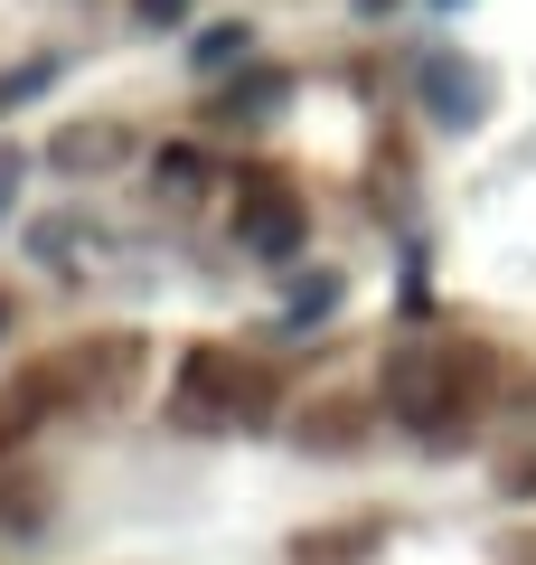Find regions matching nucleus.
<instances>
[{"mask_svg": "<svg viewBox=\"0 0 536 565\" xmlns=\"http://www.w3.org/2000/svg\"><path fill=\"white\" fill-rule=\"evenodd\" d=\"M386 405H396V424H452V405H461V359L452 349H433V340H415V349H396L386 359Z\"/></svg>", "mask_w": 536, "mask_h": 565, "instance_id": "1", "label": "nucleus"}, {"mask_svg": "<svg viewBox=\"0 0 536 565\" xmlns=\"http://www.w3.org/2000/svg\"><path fill=\"white\" fill-rule=\"evenodd\" d=\"M245 255L292 264V255H301V199H282V189H255V199H245Z\"/></svg>", "mask_w": 536, "mask_h": 565, "instance_id": "2", "label": "nucleus"}, {"mask_svg": "<svg viewBox=\"0 0 536 565\" xmlns=\"http://www.w3.org/2000/svg\"><path fill=\"white\" fill-rule=\"evenodd\" d=\"M424 95H433V114H442V122H471V114H480V85L461 76L452 57H433V66H424Z\"/></svg>", "mask_w": 536, "mask_h": 565, "instance_id": "3", "label": "nucleus"}, {"mask_svg": "<svg viewBox=\"0 0 536 565\" xmlns=\"http://www.w3.org/2000/svg\"><path fill=\"white\" fill-rule=\"evenodd\" d=\"M245 47H255V39H245V29L226 20V29H207V39L189 47V66H199V76H226V66H245Z\"/></svg>", "mask_w": 536, "mask_h": 565, "instance_id": "4", "label": "nucleus"}, {"mask_svg": "<svg viewBox=\"0 0 536 565\" xmlns=\"http://www.w3.org/2000/svg\"><path fill=\"white\" fill-rule=\"evenodd\" d=\"M114 151H122V132H66L57 151H47V161H57V170H104Z\"/></svg>", "mask_w": 536, "mask_h": 565, "instance_id": "5", "label": "nucleus"}, {"mask_svg": "<svg viewBox=\"0 0 536 565\" xmlns=\"http://www.w3.org/2000/svg\"><path fill=\"white\" fill-rule=\"evenodd\" d=\"M274 95H282V85H274V76H245V85H236V95H226V114H264V104H274Z\"/></svg>", "mask_w": 536, "mask_h": 565, "instance_id": "6", "label": "nucleus"}, {"mask_svg": "<svg viewBox=\"0 0 536 565\" xmlns=\"http://www.w3.org/2000/svg\"><path fill=\"white\" fill-rule=\"evenodd\" d=\"M132 20L141 29H179V20H189V0H132Z\"/></svg>", "mask_w": 536, "mask_h": 565, "instance_id": "7", "label": "nucleus"}, {"mask_svg": "<svg viewBox=\"0 0 536 565\" xmlns=\"http://www.w3.org/2000/svg\"><path fill=\"white\" fill-rule=\"evenodd\" d=\"M10 189H20V151H0V207H10Z\"/></svg>", "mask_w": 536, "mask_h": 565, "instance_id": "8", "label": "nucleus"}, {"mask_svg": "<svg viewBox=\"0 0 536 565\" xmlns=\"http://www.w3.org/2000/svg\"><path fill=\"white\" fill-rule=\"evenodd\" d=\"M0 330H10V302H0Z\"/></svg>", "mask_w": 536, "mask_h": 565, "instance_id": "9", "label": "nucleus"}]
</instances>
